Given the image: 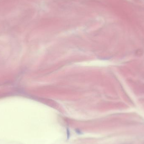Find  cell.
Here are the masks:
<instances>
[{
    "label": "cell",
    "mask_w": 144,
    "mask_h": 144,
    "mask_svg": "<svg viewBox=\"0 0 144 144\" xmlns=\"http://www.w3.org/2000/svg\"><path fill=\"white\" fill-rule=\"evenodd\" d=\"M67 138H69V137H70V131L68 129H67Z\"/></svg>",
    "instance_id": "1"
}]
</instances>
